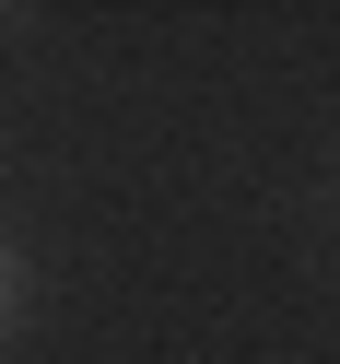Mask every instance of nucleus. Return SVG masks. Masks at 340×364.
<instances>
[{
	"label": "nucleus",
	"instance_id": "nucleus-1",
	"mask_svg": "<svg viewBox=\"0 0 340 364\" xmlns=\"http://www.w3.org/2000/svg\"><path fill=\"white\" fill-rule=\"evenodd\" d=\"M0 306H12V259H0Z\"/></svg>",
	"mask_w": 340,
	"mask_h": 364
}]
</instances>
